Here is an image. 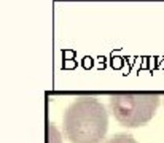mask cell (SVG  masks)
<instances>
[{"mask_svg": "<svg viewBox=\"0 0 164 143\" xmlns=\"http://www.w3.org/2000/svg\"><path fill=\"white\" fill-rule=\"evenodd\" d=\"M62 129L70 143H102L108 129V113L96 97H77L62 114Z\"/></svg>", "mask_w": 164, "mask_h": 143, "instance_id": "cell-1", "label": "cell"}, {"mask_svg": "<svg viewBox=\"0 0 164 143\" xmlns=\"http://www.w3.org/2000/svg\"><path fill=\"white\" fill-rule=\"evenodd\" d=\"M105 143H139L137 140H135L132 135H129V133H115V135L108 137L105 140Z\"/></svg>", "mask_w": 164, "mask_h": 143, "instance_id": "cell-4", "label": "cell"}, {"mask_svg": "<svg viewBox=\"0 0 164 143\" xmlns=\"http://www.w3.org/2000/svg\"><path fill=\"white\" fill-rule=\"evenodd\" d=\"M158 92H113L108 94V108L124 127L147 124L159 107Z\"/></svg>", "mask_w": 164, "mask_h": 143, "instance_id": "cell-2", "label": "cell"}, {"mask_svg": "<svg viewBox=\"0 0 164 143\" xmlns=\"http://www.w3.org/2000/svg\"><path fill=\"white\" fill-rule=\"evenodd\" d=\"M46 143H62L61 132L53 122H48L46 126Z\"/></svg>", "mask_w": 164, "mask_h": 143, "instance_id": "cell-3", "label": "cell"}]
</instances>
